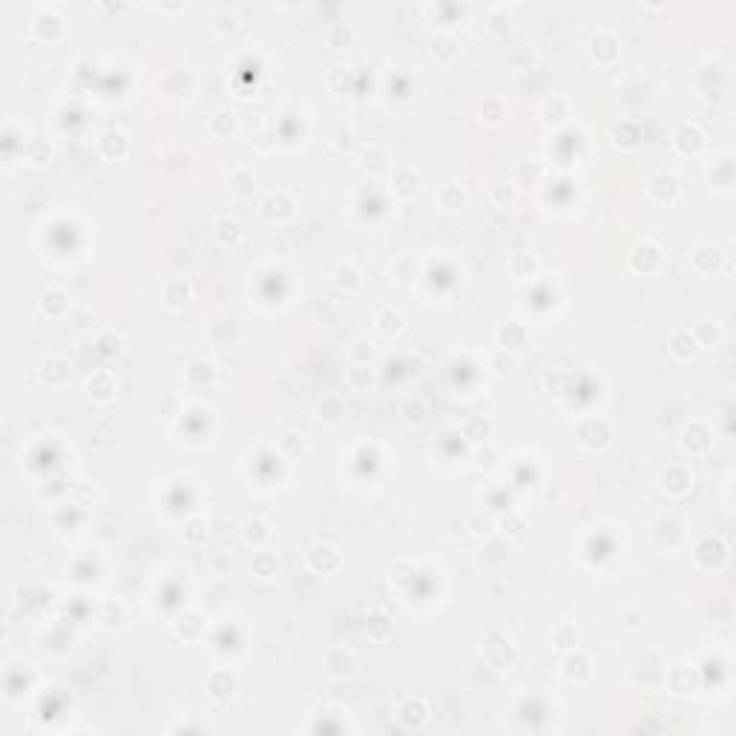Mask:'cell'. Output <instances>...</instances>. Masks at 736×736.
Listing matches in <instances>:
<instances>
[{"label":"cell","mask_w":736,"mask_h":736,"mask_svg":"<svg viewBox=\"0 0 736 736\" xmlns=\"http://www.w3.org/2000/svg\"><path fill=\"white\" fill-rule=\"evenodd\" d=\"M484 656H486V662H489L492 667H498V670H503V667H512V665H515V659H518L512 638H509L506 633H501V630H492V633L486 636V644H484Z\"/></svg>","instance_id":"1"},{"label":"cell","mask_w":736,"mask_h":736,"mask_svg":"<svg viewBox=\"0 0 736 736\" xmlns=\"http://www.w3.org/2000/svg\"><path fill=\"white\" fill-rule=\"evenodd\" d=\"M576 438H578V443L587 446V449H604V446L610 443V438H613V428H610V423L590 417V420H584V423L578 426Z\"/></svg>","instance_id":"2"},{"label":"cell","mask_w":736,"mask_h":736,"mask_svg":"<svg viewBox=\"0 0 736 736\" xmlns=\"http://www.w3.org/2000/svg\"><path fill=\"white\" fill-rule=\"evenodd\" d=\"M659 262H662V250H659L653 242H638V245L630 250V268L638 271V274L656 271Z\"/></svg>","instance_id":"3"},{"label":"cell","mask_w":736,"mask_h":736,"mask_svg":"<svg viewBox=\"0 0 736 736\" xmlns=\"http://www.w3.org/2000/svg\"><path fill=\"white\" fill-rule=\"evenodd\" d=\"M647 193H650V199H656L659 204H673L679 199V179L670 176V173H659V176H653L650 182H647Z\"/></svg>","instance_id":"4"},{"label":"cell","mask_w":736,"mask_h":736,"mask_svg":"<svg viewBox=\"0 0 736 736\" xmlns=\"http://www.w3.org/2000/svg\"><path fill=\"white\" fill-rule=\"evenodd\" d=\"M696 561L705 567V570H713V567H719L722 561H725V544H722V538H716V535H705L702 541H699V547H696Z\"/></svg>","instance_id":"5"},{"label":"cell","mask_w":736,"mask_h":736,"mask_svg":"<svg viewBox=\"0 0 736 736\" xmlns=\"http://www.w3.org/2000/svg\"><path fill=\"white\" fill-rule=\"evenodd\" d=\"M32 32H35L37 37L55 40V37L64 35V18H61L58 12H52V9H40V12L35 15V21H32Z\"/></svg>","instance_id":"6"},{"label":"cell","mask_w":736,"mask_h":736,"mask_svg":"<svg viewBox=\"0 0 736 736\" xmlns=\"http://www.w3.org/2000/svg\"><path fill=\"white\" fill-rule=\"evenodd\" d=\"M619 40H616V35H610V32H598L592 40H590V55L598 61V64H613L616 58H619Z\"/></svg>","instance_id":"7"},{"label":"cell","mask_w":736,"mask_h":736,"mask_svg":"<svg viewBox=\"0 0 736 736\" xmlns=\"http://www.w3.org/2000/svg\"><path fill=\"white\" fill-rule=\"evenodd\" d=\"M339 552L331 547V544H320V547H314L311 549V555H308V567L311 570H317L320 576H328V573H334L337 567H339Z\"/></svg>","instance_id":"8"},{"label":"cell","mask_w":736,"mask_h":736,"mask_svg":"<svg viewBox=\"0 0 736 736\" xmlns=\"http://www.w3.org/2000/svg\"><path fill=\"white\" fill-rule=\"evenodd\" d=\"M673 144H676V150L684 153V156H696V153L705 147V136H702V129H699L696 124H684V127H679Z\"/></svg>","instance_id":"9"},{"label":"cell","mask_w":736,"mask_h":736,"mask_svg":"<svg viewBox=\"0 0 736 736\" xmlns=\"http://www.w3.org/2000/svg\"><path fill=\"white\" fill-rule=\"evenodd\" d=\"M86 395H90L95 403H110L115 397V380L110 371H95L90 380H86Z\"/></svg>","instance_id":"10"},{"label":"cell","mask_w":736,"mask_h":736,"mask_svg":"<svg viewBox=\"0 0 736 736\" xmlns=\"http://www.w3.org/2000/svg\"><path fill=\"white\" fill-rule=\"evenodd\" d=\"M262 216L268 222H282V219H291L293 216V201L285 196V193H274L262 201Z\"/></svg>","instance_id":"11"},{"label":"cell","mask_w":736,"mask_h":736,"mask_svg":"<svg viewBox=\"0 0 736 736\" xmlns=\"http://www.w3.org/2000/svg\"><path fill=\"white\" fill-rule=\"evenodd\" d=\"M207 687H210V696H213L216 702H228V699H233V694H236V679H233L230 670H216V673L210 676Z\"/></svg>","instance_id":"12"},{"label":"cell","mask_w":736,"mask_h":736,"mask_svg":"<svg viewBox=\"0 0 736 736\" xmlns=\"http://www.w3.org/2000/svg\"><path fill=\"white\" fill-rule=\"evenodd\" d=\"M428 52L435 55L438 61H443V64H452L460 55V47H457V40L449 32H440V35H435L428 40Z\"/></svg>","instance_id":"13"},{"label":"cell","mask_w":736,"mask_h":736,"mask_svg":"<svg viewBox=\"0 0 736 736\" xmlns=\"http://www.w3.org/2000/svg\"><path fill=\"white\" fill-rule=\"evenodd\" d=\"M420 185H423V176H420L417 170L406 167V170H400L397 176H395L392 190H395V196H400V199H411V196L420 193Z\"/></svg>","instance_id":"14"},{"label":"cell","mask_w":736,"mask_h":736,"mask_svg":"<svg viewBox=\"0 0 736 736\" xmlns=\"http://www.w3.org/2000/svg\"><path fill=\"white\" fill-rule=\"evenodd\" d=\"M662 486H665V492H670V495H684L690 486H694V478H690L687 469L670 466V469L662 474Z\"/></svg>","instance_id":"15"},{"label":"cell","mask_w":736,"mask_h":736,"mask_svg":"<svg viewBox=\"0 0 736 736\" xmlns=\"http://www.w3.org/2000/svg\"><path fill=\"white\" fill-rule=\"evenodd\" d=\"M377 331L385 337V339H395L403 328H406V320H403V314L400 311H395V308H382L380 314H377Z\"/></svg>","instance_id":"16"},{"label":"cell","mask_w":736,"mask_h":736,"mask_svg":"<svg viewBox=\"0 0 736 736\" xmlns=\"http://www.w3.org/2000/svg\"><path fill=\"white\" fill-rule=\"evenodd\" d=\"M98 153H101L107 161L121 158V156L127 153V136L118 133V129H110V133H104V136L98 139Z\"/></svg>","instance_id":"17"},{"label":"cell","mask_w":736,"mask_h":736,"mask_svg":"<svg viewBox=\"0 0 736 736\" xmlns=\"http://www.w3.org/2000/svg\"><path fill=\"white\" fill-rule=\"evenodd\" d=\"M354 665H357V662H354V653H349V650H331L328 659H325L328 673L337 676V679L351 676V673H354Z\"/></svg>","instance_id":"18"},{"label":"cell","mask_w":736,"mask_h":736,"mask_svg":"<svg viewBox=\"0 0 736 736\" xmlns=\"http://www.w3.org/2000/svg\"><path fill=\"white\" fill-rule=\"evenodd\" d=\"M397 716H400V722H403L406 728H420V725L428 719V708H426L423 699H409V702L400 705Z\"/></svg>","instance_id":"19"},{"label":"cell","mask_w":736,"mask_h":736,"mask_svg":"<svg viewBox=\"0 0 736 736\" xmlns=\"http://www.w3.org/2000/svg\"><path fill=\"white\" fill-rule=\"evenodd\" d=\"M190 299V285L185 279H173L167 288H164V305L170 311H182Z\"/></svg>","instance_id":"20"},{"label":"cell","mask_w":736,"mask_h":736,"mask_svg":"<svg viewBox=\"0 0 736 736\" xmlns=\"http://www.w3.org/2000/svg\"><path fill=\"white\" fill-rule=\"evenodd\" d=\"M696 349H699V342H696V337L690 334V331H676L673 337H670V354L676 357V360H690L696 354Z\"/></svg>","instance_id":"21"},{"label":"cell","mask_w":736,"mask_h":736,"mask_svg":"<svg viewBox=\"0 0 736 736\" xmlns=\"http://www.w3.org/2000/svg\"><path fill=\"white\" fill-rule=\"evenodd\" d=\"M498 342L503 345V351H506V349H509V351L521 349V345L527 342V328H524L521 322H506V325L498 328Z\"/></svg>","instance_id":"22"},{"label":"cell","mask_w":736,"mask_h":736,"mask_svg":"<svg viewBox=\"0 0 736 736\" xmlns=\"http://www.w3.org/2000/svg\"><path fill=\"white\" fill-rule=\"evenodd\" d=\"M541 115H544V121L547 124H552V127H558V124H564L570 115H573V110H570V101L567 98H549L544 107H541Z\"/></svg>","instance_id":"23"},{"label":"cell","mask_w":736,"mask_h":736,"mask_svg":"<svg viewBox=\"0 0 736 736\" xmlns=\"http://www.w3.org/2000/svg\"><path fill=\"white\" fill-rule=\"evenodd\" d=\"M360 167L368 173V176H382V173L388 170V156H385V150H380V147H368V150H363V156H360Z\"/></svg>","instance_id":"24"},{"label":"cell","mask_w":736,"mask_h":736,"mask_svg":"<svg viewBox=\"0 0 736 736\" xmlns=\"http://www.w3.org/2000/svg\"><path fill=\"white\" fill-rule=\"evenodd\" d=\"M213 239L219 242L222 247L236 245V242L242 239V228H239V222H233V219H216V225H213Z\"/></svg>","instance_id":"25"},{"label":"cell","mask_w":736,"mask_h":736,"mask_svg":"<svg viewBox=\"0 0 736 736\" xmlns=\"http://www.w3.org/2000/svg\"><path fill=\"white\" fill-rule=\"evenodd\" d=\"M268 535H271V530H268V524L262 521V518H247V521L242 524V538L250 547H262L268 541Z\"/></svg>","instance_id":"26"},{"label":"cell","mask_w":736,"mask_h":736,"mask_svg":"<svg viewBox=\"0 0 736 736\" xmlns=\"http://www.w3.org/2000/svg\"><path fill=\"white\" fill-rule=\"evenodd\" d=\"M236 127H239V121H236V112H230V110H222L210 118V133L216 139H230L236 133Z\"/></svg>","instance_id":"27"},{"label":"cell","mask_w":736,"mask_h":736,"mask_svg":"<svg viewBox=\"0 0 736 736\" xmlns=\"http://www.w3.org/2000/svg\"><path fill=\"white\" fill-rule=\"evenodd\" d=\"M37 377H40V382H47V385H66L69 382V366L64 360H49L47 366L37 371Z\"/></svg>","instance_id":"28"},{"label":"cell","mask_w":736,"mask_h":736,"mask_svg":"<svg viewBox=\"0 0 736 736\" xmlns=\"http://www.w3.org/2000/svg\"><path fill=\"white\" fill-rule=\"evenodd\" d=\"M489 435H492V423L486 417H469L463 423V438L472 443H486Z\"/></svg>","instance_id":"29"},{"label":"cell","mask_w":736,"mask_h":736,"mask_svg":"<svg viewBox=\"0 0 736 736\" xmlns=\"http://www.w3.org/2000/svg\"><path fill=\"white\" fill-rule=\"evenodd\" d=\"M682 446H684V452H690V455H702L708 446H711V438H708V428L702 426V423H696L694 426V431H684V440H682Z\"/></svg>","instance_id":"30"},{"label":"cell","mask_w":736,"mask_h":736,"mask_svg":"<svg viewBox=\"0 0 736 736\" xmlns=\"http://www.w3.org/2000/svg\"><path fill=\"white\" fill-rule=\"evenodd\" d=\"M541 164L538 161H521L515 167V185H521V187H535L538 182H541Z\"/></svg>","instance_id":"31"},{"label":"cell","mask_w":736,"mask_h":736,"mask_svg":"<svg viewBox=\"0 0 736 736\" xmlns=\"http://www.w3.org/2000/svg\"><path fill=\"white\" fill-rule=\"evenodd\" d=\"M279 449H282L285 457L296 460V457L305 455V438H302L299 431H282V435H279Z\"/></svg>","instance_id":"32"},{"label":"cell","mask_w":736,"mask_h":736,"mask_svg":"<svg viewBox=\"0 0 736 736\" xmlns=\"http://www.w3.org/2000/svg\"><path fill=\"white\" fill-rule=\"evenodd\" d=\"M438 204H440L443 210H460V207L466 204V193H463L455 182H449V185H443V187L438 190Z\"/></svg>","instance_id":"33"},{"label":"cell","mask_w":736,"mask_h":736,"mask_svg":"<svg viewBox=\"0 0 736 736\" xmlns=\"http://www.w3.org/2000/svg\"><path fill=\"white\" fill-rule=\"evenodd\" d=\"M509 271H512V276H521V279H527V276H532L535 271H538V259L532 256V253H515L512 259H509Z\"/></svg>","instance_id":"34"},{"label":"cell","mask_w":736,"mask_h":736,"mask_svg":"<svg viewBox=\"0 0 736 736\" xmlns=\"http://www.w3.org/2000/svg\"><path fill=\"white\" fill-rule=\"evenodd\" d=\"M564 676H567L570 682H584V679L590 676V659L581 656V653L567 656V659H564Z\"/></svg>","instance_id":"35"},{"label":"cell","mask_w":736,"mask_h":736,"mask_svg":"<svg viewBox=\"0 0 736 736\" xmlns=\"http://www.w3.org/2000/svg\"><path fill=\"white\" fill-rule=\"evenodd\" d=\"M40 311L47 314V317H61L64 311H66V296H64V291H47L43 293V299H40Z\"/></svg>","instance_id":"36"},{"label":"cell","mask_w":736,"mask_h":736,"mask_svg":"<svg viewBox=\"0 0 736 736\" xmlns=\"http://www.w3.org/2000/svg\"><path fill=\"white\" fill-rule=\"evenodd\" d=\"M334 285L342 291H357L360 288V271L354 265H337L334 271Z\"/></svg>","instance_id":"37"},{"label":"cell","mask_w":736,"mask_h":736,"mask_svg":"<svg viewBox=\"0 0 736 736\" xmlns=\"http://www.w3.org/2000/svg\"><path fill=\"white\" fill-rule=\"evenodd\" d=\"M201 630H204V621H201V616H196V613H182V616L176 619V633L185 636V638H199Z\"/></svg>","instance_id":"38"},{"label":"cell","mask_w":736,"mask_h":736,"mask_svg":"<svg viewBox=\"0 0 736 736\" xmlns=\"http://www.w3.org/2000/svg\"><path fill=\"white\" fill-rule=\"evenodd\" d=\"M535 61H538V52L530 47V43H521V47H515V49L509 52V64H512L515 69H532Z\"/></svg>","instance_id":"39"},{"label":"cell","mask_w":736,"mask_h":736,"mask_svg":"<svg viewBox=\"0 0 736 736\" xmlns=\"http://www.w3.org/2000/svg\"><path fill=\"white\" fill-rule=\"evenodd\" d=\"M351 40H354V29L349 23H334L328 29V47H334V49L351 47Z\"/></svg>","instance_id":"40"},{"label":"cell","mask_w":736,"mask_h":736,"mask_svg":"<svg viewBox=\"0 0 736 736\" xmlns=\"http://www.w3.org/2000/svg\"><path fill=\"white\" fill-rule=\"evenodd\" d=\"M253 176L247 170H236L233 176H230V193L233 196H239V199H247V196H253Z\"/></svg>","instance_id":"41"},{"label":"cell","mask_w":736,"mask_h":736,"mask_svg":"<svg viewBox=\"0 0 736 736\" xmlns=\"http://www.w3.org/2000/svg\"><path fill=\"white\" fill-rule=\"evenodd\" d=\"M253 573L259 576V578H271L274 573H276V555H271V552H256L253 555Z\"/></svg>","instance_id":"42"},{"label":"cell","mask_w":736,"mask_h":736,"mask_svg":"<svg viewBox=\"0 0 736 736\" xmlns=\"http://www.w3.org/2000/svg\"><path fill=\"white\" fill-rule=\"evenodd\" d=\"M368 636H371L374 641H385L388 636H392V621H388L382 613L368 616Z\"/></svg>","instance_id":"43"},{"label":"cell","mask_w":736,"mask_h":736,"mask_svg":"<svg viewBox=\"0 0 736 736\" xmlns=\"http://www.w3.org/2000/svg\"><path fill=\"white\" fill-rule=\"evenodd\" d=\"M371 357H374V349H371L368 339H354V342L349 345V360H351V366H363V363H368Z\"/></svg>","instance_id":"44"},{"label":"cell","mask_w":736,"mask_h":736,"mask_svg":"<svg viewBox=\"0 0 736 736\" xmlns=\"http://www.w3.org/2000/svg\"><path fill=\"white\" fill-rule=\"evenodd\" d=\"M552 641H555L558 650H573V647H576V627L570 621L558 624V630L552 633Z\"/></svg>","instance_id":"45"},{"label":"cell","mask_w":736,"mask_h":736,"mask_svg":"<svg viewBox=\"0 0 736 736\" xmlns=\"http://www.w3.org/2000/svg\"><path fill=\"white\" fill-rule=\"evenodd\" d=\"M492 530H495V521H492L489 515H484V512H474V515L469 518V532H472V535L486 538V535H492Z\"/></svg>","instance_id":"46"},{"label":"cell","mask_w":736,"mask_h":736,"mask_svg":"<svg viewBox=\"0 0 736 736\" xmlns=\"http://www.w3.org/2000/svg\"><path fill=\"white\" fill-rule=\"evenodd\" d=\"M339 417H342V403H339L337 397H325V400L320 403V420H325V423H339Z\"/></svg>","instance_id":"47"},{"label":"cell","mask_w":736,"mask_h":736,"mask_svg":"<svg viewBox=\"0 0 736 736\" xmlns=\"http://www.w3.org/2000/svg\"><path fill=\"white\" fill-rule=\"evenodd\" d=\"M121 619H124V610H121V604H115V601H101V621L107 624V627H115V624H121Z\"/></svg>","instance_id":"48"},{"label":"cell","mask_w":736,"mask_h":736,"mask_svg":"<svg viewBox=\"0 0 736 736\" xmlns=\"http://www.w3.org/2000/svg\"><path fill=\"white\" fill-rule=\"evenodd\" d=\"M503 115H506V107H503L498 98H486V101H484V107H481V118H484V121L498 124Z\"/></svg>","instance_id":"49"},{"label":"cell","mask_w":736,"mask_h":736,"mask_svg":"<svg viewBox=\"0 0 736 736\" xmlns=\"http://www.w3.org/2000/svg\"><path fill=\"white\" fill-rule=\"evenodd\" d=\"M616 144L619 147H624V150H630V147H636L638 144V129L636 127H630V124H624V127H616Z\"/></svg>","instance_id":"50"},{"label":"cell","mask_w":736,"mask_h":736,"mask_svg":"<svg viewBox=\"0 0 736 736\" xmlns=\"http://www.w3.org/2000/svg\"><path fill=\"white\" fill-rule=\"evenodd\" d=\"M509 29H512V18H509L503 9H492V12H489V32L506 35Z\"/></svg>","instance_id":"51"},{"label":"cell","mask_w":736,"mask_h":736,"mask_svg":"<svg viewBox=\"0 0 736 736\" xmlns=\"http://www.w3.org/2000/svg\"><path fill=\"white\" fill-rule=\"evenodd\" d=\"M501 527H503V532H506V535H512V538H521L527 524H524V518H521V515L506 512V515H503V521H501Z\"/></svg>","instance_id":"52"},{"label":"cell","mask_w":736,"mask_h":736,"mask_svg":"<svg viewBox=\"0 0 736 736\" xmlns=\"http://www.w3.org/2000/svg\"><path fill=\"white\" fill-rule=\"evenodd\" d=\"M349 382H351V388H357V392H366V388L371 385V371L363 368V366H351L349 368Z\"/></svg>","instance_id":"53"},{"label":"cell","mask_w":736,"mask_h":736,"mask_svg":"<svg viewBox=\"0 0 736 736\" xmlns=\"http://www.w3.org/2000/svg\"><path fill=\"white\" fill-rule=\"evenodd\" d=\"M694 337H696L699 345H713V342L722 337V331H719L716 325H711V322H699L696 331H694Z\"/></svg>","instance_id":"54"},{"label":"cell","mask_w":736,"mask_h":736,"mask_svg":"<svg viewBox=\"0 0 736 736\" xmlns=\"http://www.w3.org/2000/svg\"><path fill=\"white\" fill-rule=\"evenodd\" d=\"M185 538L190 544H204L207 541V524L201 521V518H193V521L187 524V530H185Z\"/></svg>","instance_id":"55"},{"label":"cell","mask_w":736,"mask_h":736,"mask_svg":"<svg viewBox=\"0 0 736 736\" xmlns=\"http://www.w3.org/2000/svg\"><path fill=\"white\" fill-rule=\"evenodd\" d=\"M112 339H118V334H112V331H107V334L98 337V349H101L104 354H118V351H121V342L112 345Z\"/></svg>","instance_id":"56"},{"label":"cell","mask_w":736,"mask_h":736,"mask_svg":"<svg viewBox=\"0 0 736 736\" xmlns=\"http://www.w3.org/2000/svg\"><path fill=\"white\" fill-rule=\"evenodd\" d=\"M411 576H414V567L409 564V561H397L395 564V584H406Z\"/></svg>","instance_id":"57"},{"label":"cell","mask_w":736,"mask_h":736,"mask_svg":"<svg viewBox=\"0 0 736 736\" xmlns=\"http://www.w3.org/2000/svg\"><path fill=\"white\" fill-rule=\"evenodd\" d=\"M492 366H495V371H498V374H506V371H512V366H515V357H512V354H506V351H501V354H495V357H492Z\"/></svg>","instance_id":"58"},{"label":"cell","mask_w":736,"mask_h":736,"mask_svg":"<svg viewBox=\"0 0 736 736\" xmlns=\"http://www.w3.org/2000/svg\"><path fill=\"white\" fill-rule=\"evenodd\" d=\"M403 411H406V420H414V423H417V420H423V414H426V406H423L420 400H417V403H411V400H409V403H403Z\"/></svg>","instance_id":"59"},{"label":"cell","mask_w":736,"mask_h":736,"mask_svg":"<svg viewBox=\"0 0 736 736\" xmlns=\"http://www.w3.org/2000/svg\"><path fill=\"white\" fill-rule=\"evenodd\" d=\"M339 150H351V144H354V133L351 129H345V127H339L337 129V141H334Z\"/></svg>","instance_id":"60"},{"label":"cell","mask_w":736,"mask_h":736,"mask_svg":"<svg viewBox=\"0 0 736 736\" xmlns=\"http://www.w3.org/2000/svg\"><path fill=\"white\" fill-rule=\"evenodd\" d=\"M492 460H495V452L489 446L481 449V452H474V463H478V466H492Z\"/></svg>","instance_id":"61"},{"label":"cell","mask_w":736,"mask_h":736,"mask_svg":"<svg viewBox=\"0 0 736 736\" xmlns=\"http://www.w3.org/2000/svg\"><path fill=\"white\" fill-rule=\"evenodd\" d=\"M69 320H72L75 328H86V322H90V314H86V311H72Z\"/></svg>","instance_id":"62"},{"label":"cell","mask_w":736,"mask_h":736,"mask_svg":"<svg viewBox=\"0 0 736 736\" xmlns=\"http://www.w3.org/2000/svg\"><path fill=\"white\" fill-rule=\"evenodd\" d=\"M495 199H498V201H509V199H512V193H509V190H503V185H498V187H495Z\"/></svg>","instance_id":"63"}]
</instances>
